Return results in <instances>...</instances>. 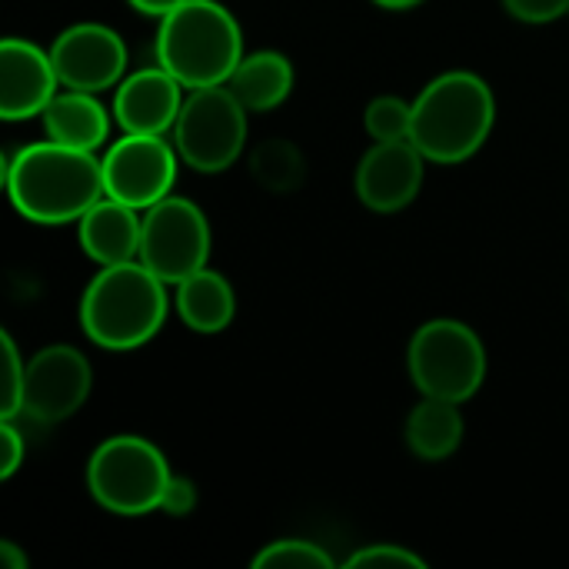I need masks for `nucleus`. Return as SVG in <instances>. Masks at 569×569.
Masks as SVG:
<instances>
[{
	"instance_id": "obj_1",
	"label": "nucleus",
	"mask_w": 569,
	"mask_h": 569,
	"mask_svg": "<svg viewBox=\"0 0 569 569\" xmlns=\"http://www.w3.org/2000/svg\"><path fill=\"white\" fill-rule=\"evenodd\" d=\"M3 187L13 210L37 227L77 223L107 193L97 150L67 147L50 137L3 160Z\"/></svg>"
},
{
	"instance_id": "obj_2",
	"label": "nucleus",
	"mask_w": 569,
	"mask_h": 569,
	"mask_svg": "<svg viewBox=\"0 0 569 569\" xmlns=\"http://www.w3.org/2000/svg\"><path fill=\"white\" fill-rule=\"evenodd\" d=\"M497 123V97L473 70H447L413 97L410 140L430 163H463L483 150Z\"/></svg>"
},
{
	"instance_id": "obj_3",
	"label": "nucleus",
	"mask_w": 569,
	"mask_h": 569,
	"mask_svg": "<svg viewBox=\"0 0 569 569\" xmlns=\"http://www.w3.org/2000/svg\"><path fill=\"white\" fill-rule=\"evenodd\" d=\"M80 330L83 337L113 353L137 350L150 343L170 313L167 283L150 273L140 260L100 267L80 297Z\"/></svg>"
},
{
	"instance_id": "obj_4",
	"label": "nucleus",
	"mask_w": 569,
	"mask_h": 569,
	"mask_svg": "<svg viewBox=\"0 0 569 569\" xmlns=\"http://www.w3.org/2000/svg\"><path fill=\"white\" fill-rule=\"evenodd\" d=\"M153 50L187 90L227 83L247 53L237 17L217 0H187L160 17Z\"/></svg>"
},
{
	"instance_id": "obj_5",
	"label": "nucleus",
	"mask_w": 569,
	"mask_h": 569,
	"mask_svg": "<svg viewBox=\"0 0 569 569\" xmlns=\"http://www.w3.org/2000/svg\"><path fill=\"white\" fill-rule=\"evenodd\" d=\"M173 470L157 443L137 433L107 437L87 460V490L113 517H147L160 510Z\"/></svg>"
},
{
	"instance_id": "obj_6",
	"label": "nucleus",
	"mask_w": 569,
	"mask_h": 569,
	"mask_svg": "<svg viewBox=\"0 0 569 569\" xmlns=\"http://www.w3.org/2000/svg\"><path fill=\"white\" fill-rule=\"evenodd\" d=\"M407 367L420 397L463 407L480 393L487 380V347L470 323L437 317L413 333Z\"/></svg>"
},
{
	"instance_id": "obj_7",
	"label": "nucleus",
	"mask_w": 569,
	"mask_h": 569,
	"mask_svg": "<svg viewBox=\"0 0 569 569\" xmlns=\"http://www.w3.org/2000/svg\"><path fill=\"white\" fill-rule=\"evenodd\" d=\"M247 113L227 83L190 90L170 130L180 160L197 173L230 170L247 147Z\"/></svg>"
},
{
	"instance_id": "obj_8",
	"label": "nucleus",
	"mask_w": 569,
	"mask_h": 569,
	"mask_svg": "<svg viewBox=\"0 0 569 569\" xmlns=\"http://www.w3.org/2000/svg\"><path fill=\"white\" fill-rule=\"evenodd\" d=\"M210 220L193 200L170 193L143 210V240L137 260L167 287H177L180 280L203 270L210 260Z\"/></svg>"
},
{
	"instance_id": "obj_9",
	"label": "nucleus",
	"mask_w": 569,
	"mask_h": 569,
	"mask_svg": "<svg viewBox=\"0 0 569 569\" xmlns=\"http://www.w3.org/2000/svg\"><path fill=\"white\" fill-rule=\"evenodd\" d=\"M103 160V190L107 197L150 210L173 193L180 153L163 133H123L107 147Z\"/></svg>"
},
{
	"instance_id": "obj_10",
	"label": "nucleus",
	"mask_w": 569,
	"mask_h": 569,
	"mask_svg": "<svg viewBox=\"0 0 569 569\" xmlns=\"http://www.w3.org/2000/svg\"><path fill=\"white\" fill-rule=\"evenodd\" d=\"M90 390V360L70 343H50L27 360L23 417L33 423H63L87 403Z\"/></svg>"
},
{
	"instance_id": "obj_11",
	"label": "nucleus",
	"mask_w": 569,
	"mask_h": 569,
	"mask_svg": "<svg viewBox=\"0 0 569 569\" xmlns=\"http://www.w3.org/2000/svg\"><path fill=\"white\" fill-rule=\"evenodd\" d=\"M60 87L103 93L113 90L127 73V43L107 23H73L53 37L50 47Z\"/></svg>"
},
{
	"instance_id": "obj_12",
	"label": "nucleus",
	"mask_w": 569,
	"mask_h": 569,
	"mask_svg": "<svg viewBox=\"0 0 569 569\" xmlns=\"http://www.w3.org/2000/svg\"><path fill=\"white\" fill-rule=\"evenodd\" d=\"M427 157L413 147V140L373 143L357 163V197L373 213H400L407 210L423 187Z\"/></svg>"
},
{
	"instance_id": "obj_13",
	"label": "nucleus",
	"mask_w": 569,
	"mask_h": 569,
	"mask_svg": "<svg viewBox=\"0 0 569 569\" xmlns=\"http://www.w3.org/2000/svg\"><path fill=\"white\" fill-rule=\"evenodd\" d=\"M60 93V77L50 50L23 37L0 43V117L7 123L40 117Z\"/></svg>"
},
{
	"instance_id": "obj_14",
	"label": "nucleus",
	"mask_w": 569,
	"mask_h": 569,
	"mask_svg": "<svg viewBox=\"0 0 569 569\" xmlns=\"http://www.w3.org/2000/svg\"><path fill=\"white\" fill-rule=\"evenodd\" d=\"M183 90L160 63L133 70L113 87V120L123 133H170L187 97Z\"/></svg>"
},
{
	"instance_id": "obj_15",
	"label": "nucleus",
	"mask_w": 569,
	"mask_h": 569,
	"mask_svg": "<svg viewBox=\"0 0 569 569\" xmlns=\"http://www.w3.org/2000/svg\"><path fill=\"white\" fill-rule=\"evenodd\" d=\"M80 250L97 267H117L140 257L143 240V210L120 203L113 197H100L80 220H77Z\"/></svg>"
},
{
	"instance_id": "obj_16",
	"label": "nucleus",
	"mask_w": 569,
	"mask_h": 569,
	"mask_svg": "<svg viewBox=\"0 0 569 569\" xmlns=\"http://www.w3.org/2000/svg\"><path fill=\"white\" fill-rule=\"evenodd\" d=\"M110 117H113V110H107L97 100V93L70 90V87H63L47 103V110L40 113L50 140L67 143V147H80V150H100L107 143Z\"/></svg>"
},
{
	"instance_id": "obj_17",
	"label": "nucleus",
	"mask_w": 569,
	"mask_h": 569,
	"mask_svg": "<svg viewBox=\"0 0 569 569\" xmlns=\"http://www.w3.org/2000/svg\"><path fill=\"white\" fill-rule=\"evenodd\" d=\"M173 290H177L173 293L177 317L187 323V330H193L200 337L223 333L237 317V293H233L230 280L210 267L180 280Z\"/></svg>"
},
{
	"instance_id": "obj_18",
	"label": "nucleus",
	"mask_w": 569,
	"mask_h": 569,
	"mask_svg": "<svg viewBox=\"0 0 569 569\" xmlns=\"http://www.w3.org/2000/svg\"><path fill=\"white\" fill-rule=\"evenodd\" d=\"M293 83H297L293 63L280 50L243 53L240 67L227 80V87L240 97V103L250 113H267V110H277L280 103H287V97L293 93Z\"/></svg>"
},
{
	"instance_id": "obj_19",
	"label": "nucleus",
	"mask_w": 569,
	"mask_h": 569,
	"mask_svg": "<svg viewBox=\"0 0 569 569\" xmlns=\"http://www.w3.org/2000/svg\"><path fill=\"white\" fill-rule=\"evenodd\" d=\"M403 437H407L410 453L423 463H440V460L453 457L467 437L460 403L420 397V403L407 417Z\"/></svg>"
},
{
	"instance_id": "obj_20",
	"label": "nucleus",
	"mask_w": 569,
	"mask_h": 569,
	"mask_svg": "<svg viewBox=\"0 0 569 569\" xmlns=\"http://www.w3.org/2000/svg\"><path fill=\"white\" fill-rule=\"evenodd\" d=\"M410 127H413V100L383 93L373 97L363 110V130L370 133L373 143L410 140Z\"/></svg>"
},
{
	"instance_id": "obj_21",
	"label": "nucleus",
	"mask_w": 569,
	"mask_h": 569,
	"mask_svg": "<svg viewBox=\"0 0 569 569\" xmlns=\"http://www.w3.org/2000/svg\"><path fill=\"white\" fill-rule=\"evenodd\" d=\"M253 569H333V557L313 540L283 537L253 557Z\"/></svg>"
},
{
	"instance_id": "obj_22",
	"label": "nucleus",
	"mask_w": 569,
	"mask_h": 569,
	"mask_svg": "<svg viewBox=\"0 0 569 569\" xmlns=\"http://www.w3.org/2000/svg\"><path fill=\"white\" fill-rule=\"evenodd\" d=\"M0 420H17L23 413V383H27V360L20 357L10 330H0Z\"/></svg>"
},
{
	"instance_id": "obj_23",
	"label": "nucleus",
	"mask_w": 569,
	"mask_h": 569,
	"mask_svg": "<svg viewBox=\"0 0 569 569\" xmlns=\"http://www.w3.org/2000/svg\"><path fill=\"white\" fill-rule=\"evenodd\" d=\"M347 567L350 569H383V567L423 569L427 567V560H423L420 553H413V550L400 547V543H370V547H360L357 553H350V557H347Z\"/></svg>"
},
{
	"instance_id": "obj_24",
	"label": "nucleus",
	"mask_w": 569,
	"mask_h": 569,
	"mask_svg": "<svg viewBox=\"0 0 569 569\" xmlns=\"http://www.w3.org/2000/svg\"><path fill=\"white\" fill-rule=\"evenodd\" d=\"M500 3L520 23H553L569 13V0H500Z\"/></svg>"
},
{
	"instance_id": "obj_25",
	"label": "nucleus",
	"mask_w": 569,
	"mask_h": 569,
	"mask_svg": "<svg viewBox=\"0 0 569 569\" xmlns=\"http://www.w3.org/2000/svg\"><path fill=\"white\" fill-rule=\"evenodd\" d=\"M193 510H197V483L190 477L173 473L170 483H167V493L160 500V513L180 520V517H190Z\"/></svg>"
},
{
	"instance_id": "obj_26",
	"label": "nucleus",
	"mask_w": 569,
	"mask_h": 569,
	"mask_svg": "<svg viewBox=\"0 0 569 569\" xmlns=\"http://www.w3.org/2000/svg\"><path fill=\"white\" fill-rule=\"evenodd\" d=\"M27 460V440L13 420H0V480H10Z\"/></svg>"
},
{
	"instance_id": "obj_27",
	"label": "nucleus",
	"mask_w": 569,
	"mask_h": 569,
	"mask_svg": "<svg viewBox=\"0 0 569 569\" xmlns=\"http://www.w3.org/2000/svg\"><path fill=\"white\" fill-rule=\"evenodd\" d=\"M127 3H130L133 10H140L143 17H157V20H160V17H167L170 10H177V7L187 3V0H127Z\"/></svg>"
},
{
	"instance_id": "obj_28",
	"label": "nucleus",
	"mask_w": 569,
	"mask_h": 569,
	"mask_svg": "<svg viewBox=\"0 0 569 569\" xmlns=\"http://www.w3.org/2000/svg\"><path fill=\"white\" fill-rule=\"evenodd\" d=\"M0 563L7 569H27L30 567V560H27V553L17 547V543H10V540H3L0 543Z\"/></svg>"
},
{
	"instance_id": "obj_29",
	"label": "nucleus",
	"mask_w": 569,
	"mask_h": 569,
	"mask_svg": "<svg viewBox=\"0 0 569 569\" xmlns=\"http://www.w3.org/2000/svg\"><path fill=\"white\" fill-rule=\"evenodd\" d=\"M377 7H383V10H413V7H420L423 0H373Z\"/></svg>"
},
{
	"instance_id": "obj_30",
	"label": "nucleus",
	"mask_w": 569,
	"mask_h": 569,
	"mask_svg": "<svg viewBox=\"0 0 569 569\" xmlns=\"http://www.w3.org/2000/svg\"><path fill=\"white\" fill-rule=\"evenodd\" d=\"M567 17H569V13H567Z\"/></svg>"
}]
</instances>
